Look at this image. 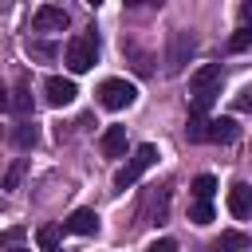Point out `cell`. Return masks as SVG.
Listing matches in <instances>:
<instances>
[{
    "label": "cell",
    "instance_id": "12",
    "mask_svg": "<svg viewBox=\"0 0 252 252\" xmlns=\"http://www.w3.org/2000/svg\"><path fill=\"white\" fill-rule=\"evenodd\" d=\"M240 126L232 118H209V142H236Z\"/></svg>",
    "mask_w": 252,
    "mask_h": 252
},
{
    "label": "cell",
    "instance_id": "11",
    "mask_svg": "<svg viewBox=\"0 0 252 252\" xmlns=\"http://www.w3.org/2000/svg\"><path fill=\"white\" fill-rule=\"evenodd\" d=\"M252 248V240L244 236V232H220L213 244H209V252H248Z\"/></svg>",
    "mask_w": 252,
    "mask_h": 252
},
{
    "label": "cell",
    "instance_id": "24",
    "mask_svg": "<svg viewBox=\"0 0 252 252\" xmlns=\"http://www.w3.org/2000/svg\"><path fill=\"white\" fill-rule=\"evenodd\" d=\"M236 110H252V87H244V91L236 94Z\"/></svg>",
    "mask_w": 252,
    "mask_h": 252
},
{
    "label": "cell",
    "instance_id": "6",
    "mask_svg": "<svg viewBox=\"0 0 252 252\" xmlns=\"http://www.w3.org/2000/svg\"><path fill=\"white\" fill-rule=\"evenodd\" d=\"M75 94H79V91H75V83H71V79H63V75H51V79L43 83V98H47L51 106H71V102H75Z\"/></svg>",
    "mask_w": 252,
    "mask_h": 252
},
{
    "label": "cell",
    "instance_id": "17",
    "mask_svg": "<svg viewBox=\"0 0 252 252\" xmlns=\"http://www.w3.org/2000/svg\"><path fill=\"white\" fill-rule=\"evenodd\" d=\"M12 106H16L20 114L32 110V87H28V79H20V87H16V94H12Z\"/></svg>",
    "mask_w": 252,
    "mask_h": 252
},
{
    "label": "cell",
    "instance_id": "16",
    "mask_svg": "<svg viewBox=\"0 0 252 252\" xmlns=\"http://www.w3.org/2000/svg\"><path fill=\"white\" fill-rule=\"evenodd\" d=\"M35 240H39L43 252H59V228H55V224H43V228L35 232Z\"/></svg>",
    "mask_w": 252,
    "mask_h": 252
},
{
    "label": "cell",
    "instance_id": "9",
    "mask_svg": "<svg viewBox=\"0 0 252 252\" xmlns=\"http://www.w3.org/2000/svg\"><path fill=\"white\" fill-rule=\"evenodd\" d=\"M193 51V35L189 32H173L169 35V75H177L185 67V55Z\"/></svg>",
    "mask_w": 252,
    "mask_h": 252
},
{
    "label": "cell",
    "instance_id": "26",
    "mask_svg": "<svg viewBox=\"0 0 252 252\" xmlns=\"http://www.w3.org/2000/svg\"><path fill=\"white\" fill-rule=\"evenodd\" d=\"M8 106H12V98H8V91L0 87V110H8Z\"/></svg>",
    "mask_w": 252,
    "mask_h": 252
},
{
    "label": "cell",
    "instance_id": "22",
    "mask_svg": "<svg viewBox=\"0 0 252 252\" xmlns=\"http://www.w3.org/2000/svg\"><path fill=\"white\" fill-rule=\"evenodd\" d=\"M28 51L39 55V59H55V47H51V43H28Z\"/></svg>",
    "mask_w": 252,
    "mask_h": 252
},
{
    "label": "cell",
    "instance_id": "27",
    "mask_svg": "<svg viewBox=\"0 0 252 252\" xmlns=\"http://www.w3.org/2000/svg\"><path fill=\"white\" fill-rule=\"evenodd\" d=\"M12 252H24V248H12Z\"/></svg>",
    "mask_w": 252,
    "mask_h": 252
},
{
    "label": "cell",
    "instance_id": "5",
    "mask_svg": "<svg viewBox=\"0 0 252 252\" xmlns=\"http://www.w3.org/2000/svg\"><path fill=\"white\" fill-rule=\"evenodd\" d=\"M67 24H71V16L63 8H55V4L35 8V16H32V28L35 32H67Z\"/></svg>",
    "mask_w": 252,
    "mask_h": 252
},
{
    "label": "cell",
    "instance_id": "3",
    "mask_svg": "<svg viewBox=\"0 0 252 252\" xmlns=\"http://www.w3.org/2000/svg\"><path fill=\"white\" fill-rule=\"evenodd\" d=\"M154 161H158V146H150V142H146V146H138V150H134V158L114 173V189H130V185H134V181H138Z\"/></svg>",
    "mask_w": 252,
    "mask_h": 252
},
{
    "label": "cell",
    "instance_id": "1",
    "mask_svg": "<svg viewBox=\"0 0 252 252\" xmlns=\"http://www.w3.org/2000/svg\"><path fill=\"white\" fill-rule=\"evenodd\" d=\"M220 79H224V71H220V63H205V67H197L193 75H189V114H205L209 106H213V98L220 94Z\"/></svg>",
    "mask_w": 252,
    "mask_h": 252
},
{
    "label": "cell",
    "instance_id": "4",
    "mask_svg": "<svg viewBox=\"0 0 252 252\" xmlns=\"http://www.w3.org/2000/svg\"><path fill=\"white\" fill-rule=\"evenodd\" d=\"M134 98H138V91L126 79H106L98 87V106H106V110H126V106H134Z\"/></svg>",
    "mask_w": 252,
    "mask_h": 252
},
{
    "label": "cell",
    "instance_id": "10",
    "mask_svg": "<svg viewBox=\"0 0 252 252\" xmlns=\"http://www.w3.org/2000/svg\"><path fill=\"white\" fill-rule=\"evenodd\" d=\"M102 154H106V158H126V126H106V134H102Z\"/></svg>",
    "mask_w": 252,
    "mask_h": 252
},
{
    "label": "cell",
    "instance_id": "23",
    "mask_svg": "<svg viewBox=\"0 0 252 252\" xmlns=\"http://www.w3.org/2000/svg\"><path fill=\"white\" fill-rule=\"evenodd\" d=\"M146 252H177V240H169V236H161V240H154Z\"/></svg>",
    "mask_w": 252,
    "mask_h": 252
},
{
    "label": "cell",
    "instance_id": "8",
    "mask_svg": "<svg viewBox=\"0 0 252 252\" xmlns=\"http://www.w3.org/2000/svg\"><path fill=\"white\" fill-rule=\"evenodd\" d=\"M228 213L240 217V220L252 217V185H248V181H236V185L228 189Z\"/></svg>",
    "mask_w": 252,
    "mask_h": 252
},
{
    "label": "cell",
    "instance_id": "21",
    "mask_svg": "<svg viewBox=\"0 0 252 252\" xmlns=\"http://www.w3.org/2000/svg\"><path fill=\"white\" fill-rule=\"evenodd\" d=\"M24 240V228H8V232H0V248H12V244H20Z\"/></svg>",
    "mask_w": 252,
    "mask_h": 252
},
{
    "label": "cell",
    "instance_id": "7",
    "mask_svg": "<svg viewBox=\"0 0 252 252\" xmlns=\"http://www.w3.org/2000/svg\"><path fill=\"white\" fill-rule=\"evenodd\" d=\"M63 232H75V236H94V232H98V213H94V209H75V213L63 220Z\"/></svg>",
    "mask_w": 252,
    "mask_h": 252
},
{
    "label": "cell",
    "instance_id": "19",
    "mask_svg": "<svg viewBox=\"0 0 252 252\" xmlns=\"http://www.w3.org/2000/svg\"><path fill=\"white\" fill-rule=\"evenodd\" d=\"M189 220H193V224H209V220H213V205H209V201H193Z\"/></svg>",
    "mask_w": 252,
    "mask_h": 252
},
{
    "label": "cell",
    "instance_id": "14",
    "mask_svg": "<svg viewBox=\"0 0 252 252\" xmlns=\"http://www.w3.org/2000/svg\"><path fill=\"white\" fill-rule=\"evenodd\" d=\"M185 138H189V142H209V118H205V114H189Z\"/></svg>",
    "mask_w": 252,
    "mask_h": 252
},
{
    "label": "cell",
    "instance_id": "15",
    "mask_svg": "<svg viewBox=\"0 0 252 252\" xmlns=\"http://www.w3.org/2000/svg\"><path fill=\"white\" fill-rule=\"evenodd\" d=\"M193 201H213V189H217V181L209 177V173H201V177H193Z\"/></svg>",
    "mask_w": 252,
    "mask_h": 252
},
{
    "label": "cell",
    "instance_id": "18",
    "mask_svg": "<svg viewBox=\"0 0 252 252\" xmlns=\"http://www.w3.org/2000/svg\"><path fill=\"white\" fill-rule=\"evenodd\" d=\"M248 47H252V28H236L232 39H228V51L236 55V51H248Z\"/></svg>",
    "mask_w": 252,
    "mask_h": 252
},
{
    "label": "cell",
    "instance_id": "13",
    "mask_svg": "<svg viewBox=\"0 0 252 252\" xmlns=\"http://www.w3.org/2000/svg\"><path fill=\"white\" fill-rule=\"evenodd\" d=\"M12 142H16L20 150H32V146L39 142V130H35L28 118H24V122H16V130H12Z\"/></svg>",
    "mask_w": 252,
    "mask_h": 252
},
{
    "label": "cell",
    "instance_id": "20",
    "mask_svg": "<svg viewBox=\"0 0 252 252\" xmlns=\"http://www.w3.org/2000/svg\"><path fill=\"white\" fill-rule=\"evenodd\" d=\"M24 169H28V161L20 158V161L8 169V177H4V189H16V185H20V177H24Z\"/></svg>",
    "mask_w": 252,
    "mask_h": 252
},
{
    "label": "cell",
    "instance_id": "25",
    "mask_svg": "<svg viewBox=\"0 0 252 252\" xmlns=\"http://www.w3.org/2000/svg\"><path fill=\"white\" fill-rule=\"evenodd\" d=\"M240 28H252V0L240 4Z\"/></svg>",
    "mask_w": 252,
    "mask_h": 252
},
{
    "label": "cell",
    "instance_id": "2",
    "mask_svg": "<svg viewBox=\"0 0 252 252\" xmlns=\"http://www.w3.org/2000/svg\"><path fill=\"white\" fill-rule=\"evenodd\" d=\"M94 59H98V39H94V35H75V39L67 43V51H63V63H67L75 75L91 71Z\"/></svg>",
    "mask_w": 252,
    "mask_h": 252
}]
</instances>
